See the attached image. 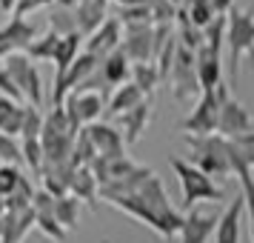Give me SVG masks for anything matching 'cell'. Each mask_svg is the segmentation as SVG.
<instances>
[{
	"label": "cell",
	"mask_w": 254,
	"mask_h": 243,
	"mask_svg": "<svg viewBox=\"0 0 254 243\" xmlns=\"http://www.w3.org/2000/svg\"><path fill=\"white\" fill-rule=\"evenodd\" d=\"M217 220H220L217 209H203V206L186 209L177 238H180V243H208L214 238Z\"/></svg>",
	"instance_id": "obj_10"
},
{
	"label": "cell",
	"mask_w": 254,
	"mask_h": 243,
	"mask_svg": "<svg viewBox=\"0 0 254 243\" xmlns=\"http://www.w3.org/2000/svg\"><path fill=\"white\" fill-rule=\"evenodd\" d=\"M80 52H83V35L71 32V35L60 37L58 49H55V58H52V63H55V78H63V72L74 63V58H77Z\"/></svg>",
	"instance_id": "obj_23"
},
{
	"label": "cell",
	"mask_w": 254,
	"mask_h": 243,
	"mask_svg": "<svg viewBox=\"0 0 254 243\" xmlns=\"http://www.w3.org/2000/svg\"><path fill=\"white\" fill-rule=\"evenodd\" d=\"M226 66L231 83L240 78V63L246 58L254 60V12L234 6L226 14Z\"/></svg>",
	"instance_id": "obj_3"
},
{
	"label": "cell",
	"mask_w": 254,
	"mask_h": 243,
	"mask_svg": "<svg viewBox=\"0 0 254 243\" xmlns=\"http://www.w3.org/2000/svg\"><path fill=\"white\" fill-rule=\"evenodd\" d=\"M172 169L177 174V180H180V192H183V206L191 209V206H200V203H220V200H226V192H223V186L214 183L211 177L194 169L189 161L183 158H172Z\"/></svg>",
	"instance_id": "obj_4"
},
{
	"label": "cell",
	"mask_w": 254,
	"mask_h": 243,
	"mask_svg": "<svg viewBox=\"0 0 254 243\" xmlns=\"http://www.w3.org/2000/svg\"><path fill=\"white\" fill-rule=\"evenodd\" d=\"M120 40H123V26L117 23V17H109L100 29H94L89 37H83V52H89L92 58L103 60L115 49H120Z\"/></svg>",
	"instance_id": "obj_15"
},
{
	"label": "cell",
	"mask_w": 254,
	"mask_h": 243,
	"mask_svg": "<svg viewBox=\"0 0 254 243\" xmlns=\"http://www.w3.org/2000/svg\"><path fill=\"white\" fill-rule=\"evenodd\" d=\"M97 192H100V183H97V177L92 174V169L89 166H74L71 180H69V195L74 200H80V203L94 206L97 203Z\"/></svg>",
	"instance_id": "obj_22"
},
{
	"label": "cell",
	"mask_w": 254,
	"mask_h": 243,
	"mask_svg": "<svg viewBox=\"0 0 254 243\" xmlns=\"http://www.w3.org/2000/svg\"><path fill=\"white\" fill-rule=\"evenodd\" d=\"M217 115H220V97H217V89H211V92H203L197 97L194 109L177 123V129L183 135H194V138L217 135Z\"/></svg>",
	"instance_id": "obj_9"
},
{
	"label": "cell",
	"mask_w": 254,
	"mask_h": 243,
	"mask_svg": "<svg viewBox=\"0 0 254 243\" xmlns=\"http://www.w3.org/2000/svg\"><path fill=\"white\" fill-rule=\"evenodd\" d=\"M40 35L32 20L26 17H9L6 23L0 26V60H6L9 55H17V52H26V46Z\"/></svg>",
	"instance_id": "obj_11"
},
{
	"label": "cell",
	"mask_w": 254,
	"mask_h": 243,
	"mask_svg": "<svg viewBox=\"0 0 254 243\" xmlns=\"http://www.w3.org/2000/svg\"><path fill=\"white\" fill-rule=\"evenodd\" d=\"M52 215H55V220H58L66 232L77 229V220H80V200H74L71 195L55 197V209H52Z\"/></svg>",
	"instance_id": "obj_26"
},
{
	"label": "cell",
	"mask_w": 254,
	"mask_h": 243,
	"mask_svg": "<svg viewBox=\"0 0 254 243\" xmlns=\"http://www.w3.org/2000/svg\"><path fill=\"white\" fill-rule=\"evenodd\" d=\"M0 97H9V100H17V103H23V97L17 92V86L12 83V78L6 75V69L0 66Z\"/></svg>",
	"instance_id": "obj_38"
},
{
	"label": "cell",
	"mask_w": 254,
	"mask_h": 243,
	"mask_svg": "<svg viewBox=\"0 0 254 243\" xmlns=\"http://www.w3.org/2000/svg\"><path fill=\"white\" fill-rule=\"evenodd\" d=\"M231 146H234V152H237V158L249 166V172H254V129L249 132V135L231 140Z\"/></svg>",
	"instance_id": "obj_36"
},
{
	"label": "cell",
	"mask_w": 254,
	"mask_h": 243,
	"mask_svg": "<svg viewBox=\"0 0 254 243\" xmlns=\"http://www.w3.org/2000/svg\"><path fill=\"white\" fill-rule=\"evenodd\" d=\"M3 215H6V197L0 195V218H3Z\"/></svg>",
	"instance_id": "obj_40"
},
{
	"label": "cell",
	"mask_w": 254,
	"mask_h": 243,
	"mask_svg": "<svg viewBox=\"0 0 254 243\" xmlns=\"http://www.w3.org/2000/svg\"><path fill=\"white\" fill-rule=\"evenodd\" d=\"M183 143L189 146V163L211 177L214 183L231 174V143L220 135H183Z\"/></svg>",
	"instance_id": "obj_2"
},
{
	"label": "cell",
	"mask_w": 254,
	"mask_h": 243,
	"mask_svg": "<svg viewBox=\"0 0 254 243\" xmlns=\"http://www.w3.org/2000/svg\"><path fill=\"white\" fill-rule=\"evenodd\" d=\"M20 123H23V103L0 97V135L20 138Z\"/></svg>",
	"instance_id": "obj_25"
},
{
	"label": "cell",
	"mask_w": 254,
	"mask_h": 243,
	"mask_svg": "<svg viewBox=\"0 0 254 243\" xmlns=\"http://www.w3.org/2000/svg\"><path fill=\"white\" fill-rule=\"evenodd\" d=\"M217 97H220V115H217V135L226 140H237L243 135H249L252 132V112L240 103V100H234L229 92V86L226 83H220L217 86Z\"/></svg>",
	"instance_id": "obj_7"
},
{
	"label": "cell",
	"mask_w": 254,
	"mask_h": 243,
	"mask_svg": "<svg viewBox=\"0 0 254 243\" xmlns=\"http://www.w3.org/2000/svg\"><path fill=\"white\" fill-rule=\"evenodd\" d=\"M63 109H66V117L71 120L74 129L92 126L97 123L106 112V97L100 89H77V92H69L66 100H63Z\"/></svg>",
	"instance_id": "obj_8"
},
{
	"label": "cell",
	"mask_w": 254,
	"mask_h": 243,
	"mask_svg": "<svg viewBox=\"0 0 254 243\" xmlns=\"http://www.w3.org/2000/svg\"><path fill=\"white\" fill-rule=\"evenodd\" d=\"M146 100V94L140 92L134 83L128 81V83H123V86H117L115 92H112V97H109V106H106V112L112 117H117V115H123V112H128V109H134V106H140Z\"/></svg>",
	"instance_id": "obj_24"
},
{
	"label": "cell",
	"mask_w": 254,
	"mask_h": 243,
	"mask_svg": "<svg viewBox=\"0 0 254 243\" xmlns=\"http://www.w3.org/2000/svg\"><path fill=\"white\" fill-rule=\"evenodd\" d=\"M49 29L55 32V35H71V32H77L74 29V14L69 12V9H58V12H52V17H49Z\"/></svg>",
	"instance_id": "obj_35"
},
{
	"label": "cell",
	"mask_w": 254,
	"mask_h": 243,
	"mask_svg": "<svg viewBox=\"0 0 254 243\" xmlns=\"http://www.w3.org/2000/svg\"><path fill=\"white\" fill-rule=\"evenodd\" d=\"M240 215H243V197L237 195L220 212L217 229H214V243H240Z\"/></svg>",
	"instance_id": "obj_19"
},
{
	"label": "cell",
	"mask_w": 254,
	"mask_h": 243,
	"mask_svg": "<svg viewBox=\"0 0 254 243\" xmlns=\"http://www.w3.org/2000/svg\"><path fill=\"white\" fill-rule=\"evenodd\" d=\"M0 163H9V166H23V155H20V140H17V138L0 135Z\"/></svg>",
	"instance_id": "obj_33"
},
{
	"label": "cell",
	"mask_w": 254,
	"mask_h": 243,
	"mask_svg": "<svg viewBox=\"0 0 254 243\" xmlns=\"http://www.w3.org/2000/svg\"><path fill=\"white\" fill-rule=\"evenodd\" d=\"M120 52L131 63H151V55H154V26H123Z\"/></svg>",
	"instance_id": "obj_12"
},
{
	"label": "cell",
	"mask_w": 254,
	"mask_h": 243,
	"mask_svg": "<svg viewBox=\"0 0 254 243\" xmlns=\"http://www.w3.org/2000/svg\"><path fill=\"white\" fill-rule=\"evenodd\" d=\"M46 6H55V0H17L12 9V17H29L37 9H46Z\"/></svg>",
	"instance_id": "obj_37"
},
{
	"label": "cell",
	"mask_w": 254,
	"mask_h": 243,
	"mask_svg": "<svg viewBox=\"0 0 254 243\" xmlns=\"http://www.w3.org/2000/svg\"><path fill=\"white\" fill-rule=\"evenodd\" d=\"M149 14H151V26H174L177 6L172 0H149Z\"/></svg>",
	"instance_id": "obj_31"
},
{
	"label": "cell",
	"mask_w": 254,
	"mask_h": 243,
	"mask_svg": "<svg viewBox=\"0 0 254 243\" xmlns=\"http://www.w3.org/2000/svg\"><path fill=\"white\" fill-rule=\"evenodd\" d=\"M0 66L6 69V75H9L12 83L17 86L23 103L43 109V78H40V72H37L35 60H29L23 52H17V55H9L6 60H0Z\"/></svg>",
	"instance_id": "obj_5"
},
{
	"label": "cell",
	"mask_w": 254,
	"mask_h": 243,
	"mask_svg": "<svg viewBox=\"0 0 254 243\" xmlns=\"http://www.w3.org/2000/svg\"><path fill=\"white\" fill-rule=\"evenodd\" d=\"M35 229V212L32 206L23 212H6L3 215V232H0V243H23V238Z\"/></svg>",
	"instance_id": "obj_21"
},
{
	"label": "cell",
	"mask_w": 254,
	"mask_h": 243,
	"mask_svg": "<svg viewBox=\"0 0 254 243\" xmlns=\"http://www.w3.org/2000/svg\"><path fill=\"white\" fill-rule=\"evenodd\" d=\"M86 132V138L92 140L94 146V155L97 158H123L126 155V143H123V135L117 132L115 123H103V120H97L92 126H83Z\"/></svg>",
	"instance_id": "obj_13"
},
{
	"label": "cell",
	"mask_w": 254,
	"mask_h": 243,
	"mask_svg": "<svg viewBox=\"0 0 254 243\" xmlns=\"http://www.w3.org/2000/svg\"><path fill=\"white\" fill-rule=\"evenodd\" d=\"M109 3H112V0H80V3L71 9L77 35L89 37L94 29H100V26L109 20Z\"/></svg>",
	"instance_id": "obj_17"
},
{
	"label": "cell",
	"mask_w": 254,
	"mask_h": 243,
	"mask_svg": "<svg viewBox=\"0 0 254 243\" xmlns=\"http://www.w3.org/2000/svg\"><path fill=\"white\" fill-rule=\"evenodd\" d=\"M97 75H100V81L106 83V86H123V83L131 81V60L120 52V49H115L109 58L100 60V66H97Z\"/></svg>",
	"instance_id": "obj_20"
},
{
	"label": "cell",
	"mask_w": 254,
	"mask_h": 243,
	"mask_svg": "<svg viewBox=\"0 0 254 243\" xmlns=\"http://www.w3.org/2000/svg\"><path fill=\"white\" fill-rule=\"evenodd\" d=\"M43 117H46V112H43V109H37V106L23 103V123H20V140L40 138V132H43Z\"/></svg>",
	"instance_id": "obj_30"
},
{
	"label": "cell",
	"mask_w": 254,
	"mask_h": 243,
	"mask_svg": "<svg viewBox=\"0 0 254 243\" xmlns=\"http://www.w3.org/2000/svg\"><path fill=\"white\" fill-rule=\"evenodd\" d=\"M58 43H60V35H55V32L49 29V32L37 35L35 40L26 46L23 55L29 60H35V63H37V60H52V58H55V49H58Z\"/></svg>",
	"instance_id": "obj_28"
},
{
	"label": "cell",
	"mask_w": 254,
	"mask_h": 243,
	"mask_svg": "<svg viewBox=\"0 0 254 243\" xmlns=\"http://www.w3.org/2000/svg\"><path fill=\"white\" fill-rule=\"evenodd\" d=\"M20 155H23V166H29V172L40 177L43 172V146H40V138H32V140H20Z\"/></svg>",
	"instance_id": "obj_29"
},
{
	"label": "cell",
	"mask_w": 254,
	"mask_h": 243,
	"mask_svg": "<svg viewBox=\"0 0 254 243\" xmlns=\"http://www.w3.org/2000/svg\"><path fill=\"white\" fill-rule=\"evenodd\" d=\"M194 72H197V83L203 92H211L223 83V49L214 46H203L194 52Z\"/></svg>",
	"instance_id": "obj_14"
},
{
	"label": "cell",
	"mask_w": 254,
	"mask_h": 243,
	"mask_svg": "<svg viewBox=\"0 0 254 243\" xmlns=\"http://www.w3.org/2000/svg\"><path fill=\"white\" fill-rule=\"evenodd\" d=\"M109 206H115V209H120L123 215L140 220L143 226H149L151 232H157L163 241L177 238L180 223H183V212L172 203V197L166 192L163 180L157 177V172L151 174V177H146L131 195L115 197Z\"/></svg>",
	"instance_id": "obj_1"
},
{
	"label": "cell",
	"mask_w": 254,
	"mask_h": 243,
	"mask_svg": "<svg viewBox=\"0 0 254 243\" xmlns=\"http://www.w3.org/2000/svg\"><path fill=\"white\" fill-rule=\"evenodd\" d=\"M35 226L43 232L52 243H63V241H66V229L55 220L52 212H40V215H35Z\"/></svg>",
	"instance_id": "obj_32"
},
{
	"label": "cell",
	"mask_w": 254,
	"mask_h": 243,
	"mask_svg": "<svg viewBox=\"0 0 254 243\" xmlns=\"http://www.w3.org/2000/svg\"><path fill=\"white\" fill-rule=\"evenodd\" d=\"M20 177H23V169L20 166H9V163H0V195L9 197L17 189L20 183Z\"/></svg>",
	"instance_id": "obj_34"
},
{
	"label": "cell",
	"mask_w": 254,
	"mask_h": 243,
	"mask_svg": "<svg viewBox=\"0 0 254 243\" xmlns=\"http://www.w3.org/2000/svg\"><path fill=\"white\" fill-rule=\"evenodd\" d=\"M166 83H169L172 97L177 103H191V100H197L203 94L200 83H197V72H194V55L186 52L183 46H177V52H174L172 69L166 75Z\"/></svg>",
	"instance_id": "obj_6"
},
{
	"label": "cell",
	"mask_w": 254,
	"mask_h": 243,
	"mask_svg": "<svg viewBox=\"0 0 254 243\" xmlns=\"http://www.w3.org/2000/svg\"><path fill=\"white\" fill-rule=\"evenodd\" d=\"M131 83H134L146 97H151L154 89H157L163 81H160V72H157L154 63H131Z\"/></svg>",
	"instance_id": "obj_27"
},
{
	"label": "cell",
	"mask_w": 254,
	"mask_h": 243,
	"mask_svg": "<svg viewBox=\"0 0 254 243\" xmlns=\"http://www.w3.org/2000/svg\"><path fill=\"white\" fill-rule=\"evenodd\" d=\"M208 6H211L214 17H226L234 9V0H208Z\"/></svg>",
	"instance_id": "obj_39"
},
{
	"label": "cell",
	"mask_w": 254,
	"mask_h": 243,
	"mask_svg": "<svg viewBox=\"0 0 254 243\" xmlns=\"http://www.w3.org/2000/svg\"><path fill=\"white\" fill-rule=\"evenodd\" d=\"M231 174H237V180H240L243 212H249V235H252V243H254V172H249V166L237 158L234 146H231Z\"/></svg>",
	"instance_id": "obj_18"
},
{
	"label": "cell",
	"mask_w": 254,
	"mask_h": 243,
	"mask_svg": "<svg viewBox=\"0 0 254 243\" xmlns=\"http://www.w3.org/2000/svg\"><path fill=\"white\" fill-rule=\"evenodd\" d=\"M149 123H151V97H146L140 106H134V109H128V112L115 117V126L123 135L126 146H134L143 138V132L149 129Z\"/></svg>",
	"instance_id": "obj_16"
}]
</instances>
